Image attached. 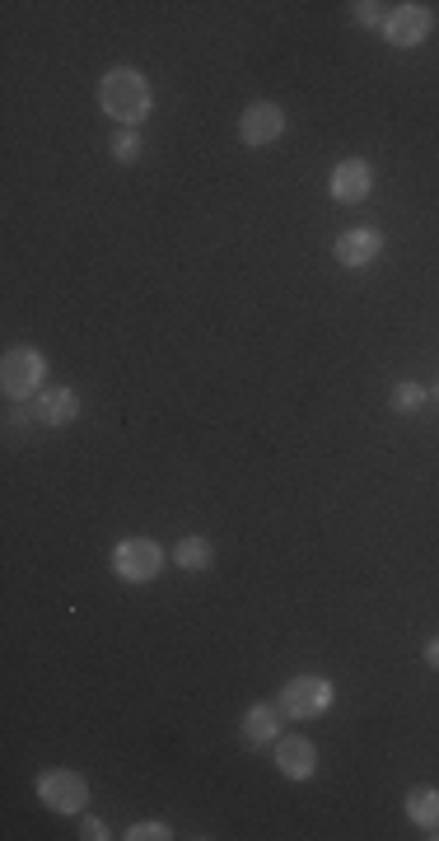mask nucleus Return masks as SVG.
<instances>
[{"label": "nucleus", "mask_w": 439, "mask_h": 841, "mask_svg": "<svg viewBox=\"0 0 439 841\" xmlns=\"http://www.w3.org/2000/svg\"><path fill=\"white\" fill-rule=\"evenodd\" d=\"M99 108H103V118H112L122 131H136L154 108L150 80L141 71H131V66H118V71H108L99 80Z\"/></svg>", "instance_id": "obj_1"}, {"label": "nucleus", "mask_w": 439, "mask_h": 841, "mask_svg": "<svg viewBox=\"0 0 439 841\" xmlns=\"http://www.w3.org/2000/svg\"><path fill=\"white\" fill-rule=\"evenodd\" d=\"M332 697H337V688L322 673H299L281 688V701H276V707H281V715H290V720H318V715H328Z\"/></svg>", "instance_id": "obj_2"}, {"label": "nucleus", "mask_w": 439, "mask_h": 841, "mask_svg": "<svg viewBox=\"0 0 439 841\" xmlns=\"http://www.w3.org/2000/svg\"><path fill=\"white\" fill-rule=\"evenodd\" d=\"M112 571L127 584H150L159 571H164V548L150 538H127L112 548Z\"/></svg>", "instance_id": "obj_3"}, {"label": "nucleus", "mask_w": 439, "mask_h": 841, "mask_svg": "<svg viewBox=\"0 0 439 841\" xmlns=\"http://www.w3.org/2000/svg\"><path fill=\"white\" fill-rule=\"evenodd\" d=\"M48 374V360H42L33 347H14L0 360V389H6L10 402L19 398H38V383Z\"/></svg>", "instance_id": "obj_4"}, {"label": "nucleus", "mask_w": 439, "mask_h": 841, "mask_svg": "<svg viewBox=\"0 0 439 841\" xmlns=\"http://www.w3.org/2000/svg\"><path fill=\"white\" fill-rule=\"evenodd\" d=\"M38 800L48 804L52 813H84V804H89V781L80 777V771H66V767L42 771V777H38Z\"/></svg>", "instance_id": "obj_5"}, {"label": "nucleus", "mask_w": 439, "mask_h": 841, "mask_svg": "<svg viewBox=\"0 0 439 841\" xmlns=\"http://www.w3.org/2000/svg\"><path fill=\"white\" fill-rule=\"evenodd\" d=\"M435 29V14L426 6H416V0H407V6H392L388 19H383V38L392 42V48H421V42L430 38Z\"/></svg>", "instance_id": "obj_6"}, {"label": "nucleus", "mask_w": 439, "mask_h": 841, "mask_svg": "<svg viewBox=\"0 0 439 841\" xmlns=\"http://www.w3.org/2000/svg\"><path fill=\"white\" fill-rule=\"evenodd\" d=\"M239 136H243V146H252V150L281 141L286 136V112L276 103H248L243 118H239Z\"/></svg>", "instance_id": "obj_7"}, {"label": "nucleus", "mask_w": 439, "mask_h": 841, "mask_svg": "<svg viewBox=\"0 0 439 841\" xmlns=\"http://www.w3.org/2000/svg\"><path fill=\"white\" fill-rule=\"evenodd\" d=\"M383 253V234L379 230H369V224H356V230H346V234H337V243H332V258L341 262V267H369Z\"/></svg>", "instance_id": "obj_8"}, {"label": "nucleus", "mask_w": 439, "mask_h": 841, "mask_svg": "<svg viewBox=\"0 0 439 841\" xmlns=\"http://www.w3.org/2000/svg\"><path fill=\"white\" fill-rule=\"evenodd\" d=\"M276 767H281V777H290V781H309L318 771V748L299 734L276 739Z\"/></svg>", "instance_id": "obj_9"}, {"label": "nucleus", "mask_w": 439, "mask_h": 841, "mask_svg": "<svg viewBox=\"0 0 439 841\" xmlns=\"http://www.w3.org/2000/svg\"><path fill=\"white\" fill-rule=\"evenodd\" d=\"M239 739L243 748H267L281 739V707H267V701H258V707H248L243 720H239Z\"/></svg>", "instance_id": "obj_10"}, {"label": "nucleus", "mask_w": 439, "mask_h": 841, "mask_svg": "<svg viewBox=\"0 0 439 841\" xmlns=\"http://www.w3.org/2000/svg\"><path fill=\"white\" fill-rule=\"evenodd\" d=\"M369 188H375V169H369L365 159H341L332 169V197L346 201V207H351V201H365Z\"/></svg>", "instance_id": "obj_11"}, {"label": "nucleus", "mask_w": 439, "mask_h": 841, "mask_svg": "<svg viewBox=\"0 0 439 841\" xmlns=\"http://www.w3.org/2000/svg\"><path fill=\"white\" fill-rule=\"evenodd\" d=\"M80 417V398L71 389H48L33 398V421L42 425H71Z\"/></svg>", "instance_id": "obj_12"}, {"label": "nucleus", "mask_w": 439, "mask_h": 841, "mask_svg": "<svg viewBox=\"0 0 439 841\" xmlns=\"http://www.w3.org/2000/svg\"><path fill=\"white\" fill-rule=\"evenodd\" d=\"M407 818H411L416 828H426L430 841H439V790L435 785L407 790Z\"/></svg>", "instance_id": "obj_13"}, {"label": "nucleus", "mask_w": 439, "mask_h": 841, "mask_svg": "<svg viewBox=\"0 0 439 841\" xmlns=\"http://www.w3.org/2000/svg\"><path fill=\"white\" fill-rule=\"evenodd\" d=\"M173 561H178V571H206V565L216 561V548H211V538H201V533H192V538H182L178 548H173Z\"/></svg>", "instance_id": "obj_14"}, {"label": "nucleus", "mask_w": 439, "mask_h": 841, "mask_svg": "<svg viewBox=\"0 0 439 841\" xmlns=\"http://www.w3.org/2000/svg\"><path fill=\"white\" fill-rule=\"evenodd\" d=\"M426 389H421V383H411V379H402V383H392V412H398V417H411V412H421V407H426Z\"/></svg>", "instance_id": "obj_15"}, {"label": "nucleus", "mask_w": 439, "mask_h": 841, "mask_svg": "<svg viewBox=\"0 0 439 841\" xmlns=\"http://www.w3.org/2000/svg\"><path fill=\"white\" fill-rule=\"evenodd\" d=\"M351 19L365 29H383V19H388V6H375V0H356L351 6Z\"/></svg>", "instance_id": "obj_16"}, {"label": "nucleus", "mask_w": 439, "mask_h": 841, "mask_svg": "<svg viewBox=\"0 0 439 841\" xmlns=\"http://www.w3.org/2000/svg\"><path fill=\"white\" fill-rule=\"evenodd\" d=\"M136 154H141V131H118L112 136V159H118V164H131Z\"/></svg>", "instance_id": "obj_17"}, {"label": "nucleus", "mask_w": 439, "mask_h": 841, "mask_svg": "<svg viewBox=\"0 0 439 841\" xmlns=\"http://www.w3.org/2000/svg\"><path fill=\"white\" fill-rule=\"evenodd\" d=\"M173 837V828L169 823H131V832H127V841H169Z\"/></svg>", "instance_id": "obj_18"}, {"label": "nucleus", "mask_w": 439, "mask_h": 841, "mask_svg": "<svg viewBox=\"0 0 439 841\" xmlns=\"http://www.w3.org/2000/svg\"><path fill=\"white\" fill-rule=\"evenodd\" d=\"M80 837H84V841H108V823H103V818H84Z\"/></svg>", "instance_id": "obj_19"}, {"label": "nucleus", "mask_w": 439, "mask_h": 841, "mask_svg": "<svg viewBox=\"0 0 439 841\" xmlns=\"http://www.w3.org/2000/svg\"><path fill=\"white\" fill-rule=\"evenodd\" d=\"M426 664L439 673V635H430V641H426Z\"/></svg>", "instance_id": "obj_20"}, {"label": "nucleus", "mask_w": 439, "mask_h": 841, "mask_svg": "<svg viewBox=\"0 0 439 841\" xmlns=\"http://www.w3.org/2000/svg\"><path fill=\"white\" fill-rule=\"evenodd\" d=\"M435 393H439V389H435Z\"/></svg>", "instance_id": "obj_21"}]
</instances>
